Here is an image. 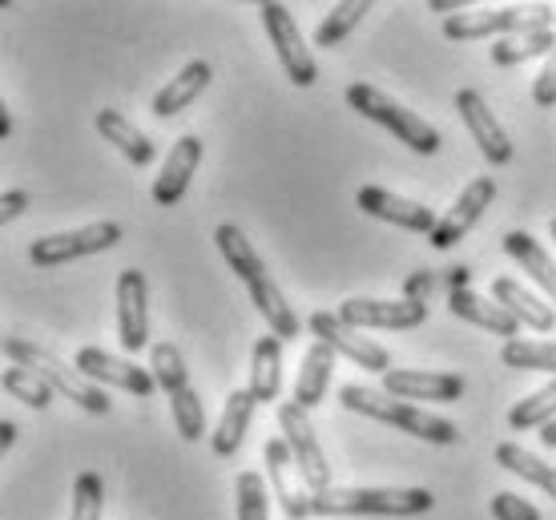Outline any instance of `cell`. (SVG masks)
Segmentation results:
<instances>
[{
	"mask_svg": "<svg viewBox=\"0 0 556 520\" xmlns=\"http://www.w3.org/2000/svg\"><path fill=\"white\" fill-rule=\"evenodd\" d=\"M214 242H218V251H223L226 267L235 270V279L251 291V303L263 310V319L270 324V335H278V339L299 335L303 324H299L294 307L287 303V295L278 291V282L270 279V270H266L263 254L254 251V242L247 239L235 223L218 226V230H214Z\"/></svg>",
	"mask_w": 556,
	"mask_h": 520,
	"instance_id": "cell-1",
	"label": "cell"
},
{
	"mask_svg": "<svg viewBox=\"0 0 556 520\" xmlns=\"http://www.w3.org/2000/svg\"><path fill=\"white\" fill-rule=\"evenodd\" d=\"M339 404L348 411H359L367 420L391 423L395 432H407V436L424 440V444H435V448H452L459 444V428L444 416H431L424 408H412L404 399H391L388 392H376V388H359V383H348L339 392Z\"/></svg>",
	"mask_w": 556,
	"mask_h": 520,
	"instance_id": "cell-2",
	"label": "cell"
},
{
	"mask_svg": "<svg viewBox=\"0 0 556 520\" xmlns=\"http://www.w3.org/2000/svg\"><path fill=\"white\" fill-rule=\"evenodd\" d=\"M431 505L428 489H327L311 496L315 517H419Z\"/></svg>",
	"mask_w": 556,
	"mask_h": 520,
	"instance_id": "cell-3",
	"label": "cell"
},
{
	"mask_svg": "<svg viewBox=\"0 0 556 520\" xmlns=\"http://www.w3.org/2000/svg\"><path fill=\"white\" fill-rule=\"evenodd\" d=\"M4 355H9L16 367L37 371L41 380H49V388H53V392H61L65 399H73V404H77V408H85L89 416H105V411L113 408V399L101 392L98 383L85 380L77 367H70L65 359H56V355L49 352V347H41V343H28V339L9 335V339H4Z\"/></svg>",
	"mask_w": 556,
	"mask_h": 520,
	"instance_id": "cell-4",
	"label": "cell"
},
{
	"mask_svg": "<svg viewBox=\"0 0 556 520\" xmlns=\"http://www.w3.org/2000/svg\"><path fill=\"white\" fill-rule=\"evenodd\" d=\"M348 105L359 113V117L383 126L391 138H400L407 150H416V154H435V150H440V129L431 126V122H424L419 113L404 110L400 101L388 98L376 85H367V81L348 85Z\"/></svg>",
	"mask_w": 556,
	"mask_h": 520,
	"instance_id": "cell-5",
	"label": "cell"
},
{
	"mask_svg": "<svg viewBox=\"0 0 556 520\" xmlns=\"http://www.w3.org/2000/svg\"><path fill=\"white\" fill-rule=\"evenodd\" d=\"M553 28V9L548 4H504V9H480V13H456L444 21L447 41H480V37H520V33H541Z\"/></svg>",
	"mask_w": 556,
	"mask_h": 520,
	"instance_id": "cell-6",
	"label": "cell"
},
{
	"mask_svg": "<svg viewBox=\"0 0 556 520\" xmlns=\"http://www.w3.org/2000/svg\"><path fill=\"white\" fill-rule=\"evenodd\" d=\"M278 428H282V440L291 448L294 465H299V477H303L306 493H327L331 484V465H327V452H323L315 428H311V416L306 408H299L294 399H282L278 404Z\"/></svg>",
	"mask_w": 556,
	"mask_h": 520,
	"instance_id": "cell-7",
	"label": "cell"
},
{
	"mask_svg": "<svg viewBox=\"0 0 556 520\" xmlns=\"http://www.w3.org/2000/svg\"><path fill=\"white\" fill-rule=\"evenodd\" d=\"M122 242V223H89L77 226V230H61V234H45L28 246V263L41 270L65 267L73 258H89V254H101Z\"/></svg>",
	"mask_w": 556,
	"mask_h": 520,
	"instance_id": "cell-8",
	"label": "cell"
},
{
	"mask_svg": "<svg viewBox=\"0 0 556 520\" xmlns=\"http://www.w3.org/2000/svg\"><path fill=\"white\" fill-rule=\"evenodd\" d=\"M258 13H263V28H266V37H270V45H275L282 73H287L299 89L319 81V65H315V56H311V49H306L291 9L278 4V0H266V4H258Z\"/></svg>",
	"mask_w": 556,
	"mask_h": 520,
	"instance_id": "cell-9",
	"label": "cell"
},
{
	"mask_svg": "<svg viewBox=\"0 0 556 520\" xmlns=\"http://www.w3.org/2000/svg\"><path fill=\"white\" fill-rule=\"evenodd\" d=\"M311 335L319 339V343H327L334 355H348L351 364L363 367V371H376V376L395 371L388 347H379V343H371L367 335H359L355 327H348L339 315H331V310H315V315H311Z\"/></svg>",
	"mask_w": 556,
	"mask_h": 520,
	"instance_id": "cell-10",
	"label": "cell"
},
{
	"mask_svg": "<svg viewBox=\"0 0 556 520\" xmlns=\"http://www.w3.org/2000/svg\"><path fill=\"white\" fill-rule=\"evenodd\" d=\"M339 319L355 331L363 327H379V331H412V327L428 324V303H412V299H348L334 310Z\"/></svg>",
	"mask_w": 556,
	"mask_h": 520,
	"instance_id": "cell-11",
	"label": "cell"
},
{
	"mask_svg": "<svg viewBox=\"0 0 556 520\" xmlns=\"http://www.w3.org/2000/svg\"><path fill=\"white\" fill-rule=\"evenodd\" d=\"M355 206H359L367 218H379V223H391L400 226V230H416V234H428L440 226L435 211L424 206V202H412L404 194H391L388 186H359V194H355Z\"/></svg>",
	"mask_w": 556,
	"mask_h": 520,
	"instance_id": "cell-12",
	"label": "cell"
},
{
	"mask_svg": "<svg viewBox=\"0 0 556 520\" xmlns=\"http://www.w3.org/2000/svg\"><path fill=\"white\" fill-rule=\"evenodd\" d=\"M117 339L129 355L150 343V287L134 267L117 275Z\"/></svg>",
	"mask_w": 556,
	"mask_h": 520,
	"instance_id": "cell-13",
	"label": "cell"
},
{
	"mask_svg": "<svg viewBox=\"0 0 556 520\" xmlns=\"http://www.w3.org/2000/svg\"><path fill=\"white\" fill-rule=\"evenodd\" d=\"M456 113H459V122L468 126L472 141L480 145V154H484L492 166H508V162H513L516 150H513L508 129L496 122V113L488 110V101L480 98L476 89H459V93H456Z\"/></svg>",
	"mask_w": 556,
	"mask_h": 520,
	"instance_id": "cell-14",
	"label": "cell"
},
{
	"mask_svg": "<svg viewBox=\"0 0 556 520\" xmlns=\"http://www.w3.org/2000/svg\"><path fill=\"white\" fill-rule=\"evenodd\" d=\"M263 460H266V480H270V493H275V500L282 505L287 520L315 517V512H311V493H306L303 477H299V465H294L287 440H282V436L266 440Z\"/></svg>",
	"mask_w": 556,
	"mask_h": 520,
	"instance_id": "cell-15",
	"label": "cell"
},
{
	"mask_svg": "<svg viewBox=\"0 0 556 520\" xmlns=\"http://www.w3.org/2000/svg\"><path fill=\"white\" fill-rule=\"evenodd\" d=\"M73 367L81 371L85 380L98 383V388H101V383H110V388H122V392L138 395V399L153 395V388H157L153 371H146V367H138V364H129V359H122V355L101 352V347H81V352H77V359H73Z\"/></svg>",
	"mask_w": 556,
	"mask_h": 520,
	"instance_id": "cell-16",
	"label": "cell"
},
{
	"mask_svg": "<svg viewBox=\"0 0 556 520\" xmlns=\"http://www.w3.org/2000/svg\"><path fill=\"white\" fill-rule=\"evenodd\" d=\"M492 198H496V182H492L488 174L484 178H476V182H468L464 186V194L456 198V206H452V211L440 218V226L431 230L428 242L435 246V251H452V246L484 218L488 206H492Z\"/></svg>",
	"mask_w": 556,
	"mask_h": 520,
	"instance_id": "cell-17",
	"label": "cell"
},
{
	"mask_svg": "<svg viewBox=\"0 0 556 520\" xmlns=\"http://www.w3.org/2000/svg\"><path fill=\"white\" fill-rule=\"evenodd\" d=\"M464 376L456 371H419V367H395L383 376V392L391 399H431V404H456L464 395Z\"/></svg>",
	"mask_w": 556,
	"mask_h": 520,
	"instance_id": "cell-18",
	"label": "cell"
},
{
	"mask_svg": "<svg viewBox=\"0 0 556 520\" xmlns=\"http://www.w3.org/2000/svg\"><path fill=\"white\" fill-rule=\"evenodd\" d=\"M202 154H206V145H202L198 134H186V138L174 141V150L166 154V166L153 178V202H157V206H178L181 198H186Z\"/></svg>",
	"mask_w": 556,
	"mask_h": 520,
	"instance_id": "cell-19",
	"label": "cell"
},
{
	"mask_svg": "<svg viewBox=\"0 0 556 520\" xmlns=\"http://www.w3.org/2000/svg\"><path fill=\"white\" fill-rule=\"evenodd\" d=\"M447 310H452L456 319H464V324H472V327H480V331H488V335L508 339V343L520 335V324H516L513 315H508L501 303H488V299H480L472 287H459V291H452V295H447Z\"/></svg>",
	"mask_w": 556,
	"mask_h": 520,
	"instance_id": "cell-20",
	"label": "cell"
},
{
	"mask_svg": "<svg viewBox=\"0 0 556 520\" xmlns=\"http://www.w3.org/2000/svg\"><path fill=\"white\" fill-rule=\"evenodd\" d=\"M492 299H496L520 327H532V331H541V335H548L556 327V310L548 307L541 295H532L529 287H520L516 279L492 282Z\"/></svg>",
	"mask_w": 556,
	"mask_h": 520,
	"instance_id": "cell-21",
	"label": "cell"
},
{
	"mask_svg": "<svg viewBox=\"0 0 556 520\" xmlns=\"http://www.w3.org/2000/svg\"><path fill=\"white\" fill-rule=\"evenodd\" d=\"M254 408H258V404H254L251 388H235V392L226 395L223 420H218L214 436H210V448H214V456H223V460L238 456L242 440H247V428H251V420H254Z\"/></svg>",
	"mask_w": 556,
	"mask_h": 520,
	"instance_id": "cell-22",
	"label": "cell"
},
{
	"mask_svg": "<svg viewBox=\"0 0 556 520\" xmlns=\"http://www.w3.org/2000/svg\"><path fill=\"white\" fill-rule=\"evenodd\" d=\"M504 254L556 303V258L532 239L529 230H508V234H504Z\"/></svg>",
	"mask_w": 556,
	"mask_h": 520,
	"instance_id": "cell-23",
	"label": "cell"
},
{
	"mask_svg": "<svg viewBox=\"0 0 556 520\" xmlns=\"http://www.w3.org/2000/svg\"><path fill=\"white\" fill-rule=\"evenodd\" d=\"M331 371H334V352L327 343H311L303 355V371H299V380H294V404L299 408H319L323 399H327V388H331Z\"/></svg>",
	"mask_w": 556,
	"mask_h": 520,
	"instance_id": "cell-24",
	"label": "cell"
},
{
	"mask_svg": "<svg viewBox=\"0 0 556 520\" xmlns=\"http://www.w3.org/2000/svg\"><path fill=\"white\" fill-rule=\"evenodd\" d=\"M210 77H214L210 61H190V65L153 98V113H157L162 122H166V117H178L181 110H190V105L202 98V89L210 85Z\"/></svg>",
	"mask_w": 556,
	"mask_h": 520,
	"instance_id": "cell-25",
	"label": "cell"
},
{
	"mask_svg": "<svg viewBox=\"0 0 556 520\" xmlns=\"http://www.w3.org/2000/svg\"><path fill=\"white\" fill-rule=\"evenodd\" d=\"M282 392V339L263 335L251 352V395L254 404H275Z\"/></svg>",
	"mask_w": 556,
	"mask_h": 520,
	"instance_id": "cell-26",
	"label": "cell"
},
{
	"mask_svg": "<svg viewBox=\"0 0 556 520\" xmlns=\"http://www.w3.org/2000/svg\"><path fill=\"white\" fill-rule=\"evenodd\" d=\"M98 134L105 141H113V150H122V154L134 162V166H150L153 157H157V150H153V141L141 134L134 122H129L126 113L117 110H101L98 113Z\"/></svg>",
	"mask_w": 556,
	"mask_h": 520,
	"instance_id": "cell-27",
	"label": "cell"
},
{
	"mask_svg": "<svg viewBox=\"0 0 556 520\" xmlns=\"http://www.w3.org/2000/svg\"><path fill=\"white\" fill-rule=\"evenodd\" d=\"M496 465H501L504 472H513V477L536 484L541 493H548L556 500V468L544 465L541 456H532L529 448H520V444H513V440H504V444H496Z\"/></svg>",
	"mask_w": 556,
	"mask_h": 520,
	"instance_id": "cell-28",
	"label": "cell"
},
{
	"mask_svg": "<svg viewBox=\"0 0 556 520\" xmlns=\"http://www.w3.org/2000/svg\"><path fill=\"white\" fill-rule=\"evenodd\" d=\"M548 53H556V28L520 33V37H501V41L492 45V65L513 69V65H525L532 56H548Z\"/></svg>",
	"mask_w": 556,
	"mask_h": 520,
	"instance_id": "cell-29",
	"label": "cell"
},
{
	"mask_svg": "<svg viewBox=\"0 0 556 520\" xmlns=\"http://www.w3.org/2000/svg\"><path fill=\"white\" fill-rule=\"evenodd\" d=\"M501 364L516 371H548L556 380V343L548 339H513L501 347Z\"/></svg>",
	"mask_w": 556,
	"mask_h": 520,
	"instance_id": "cell-30",
	"label": "cell"
},
{
	"mask_svg": "<svg viewBox=\"0 0 556 520\" xmlns=\"http://www.w3.org/2000/svg\"><path fill=\"white\" fill-rule=\"evenodd\" d=\"M169 399V416H174V428H178V436L186 444H198V440L206 436V408H202V395H198L194 383H186L178 388Z\"/></svg>",
	"mask_w": 556,
	"mask_h": 520,
	"instance_id": "cell-31",
	"label": "cell"
},
{
	"mask_svg": "<svg viewBox=\"0 0 556 520\" xmlns=\"http://www.w3.org/2000/svg\"><path fill=\"white\" fill-rule=\"evenodd\" d=\"M270 480L263 472H238L235 520H270Z\"/></svg>",
	"mask_w": 556,
	"mask_h": 520,
	"instance_id": "cell-32",
	"label": "cell"
},
{
	"mask_svg": "<svg viewBox=\"0 0 556 520\" xmlns=\"http://www.w3.org/2000/svg\"><path fill=\"white\" fill-rule=\"evenodd\" d=\"M556 420V380L536 388L529 399H520L513 411H508V428L513 432H529V428H548Z\"/></svg>",
	"mask_w": 556,
	"mask_h": 520,
	"instance_id": "cell-33",
	"label": "cell"
},
{
	"mask_svg": "<svg viewBox=\"0 0 556 520\" xmlns=\"http://www.w3.org/2000/svg\"><path fill=\"white\" fill-rule=\"evenodd\" d=\"M367 13H371V0H343V4H334L331 13H327V21L315 28V45L319 49H334Z\"/></svg>",
	"mask_w": 556,
	"mask_h": 520,
	"instance_id": "cell-34",
	"label": "cell"
},
{
	"mask_svg": "<svg viewBox=\"0 0 556 520\" xmlns=\"http://www.w3.org/2000/svg\"><path fill=\"white\" fill-rule=\"evenodd\" d=\"M4 392L13 395V399H21V404H28V408L45 411L49 404H53V388H49V380H41L37 371H28V367H4Z\"/></svg>",
	"mask_w": 556,
	"mask_h": 520,
	"instance_id": "cell-35",
	"label": "cell"
},
{
	"mask_svg": "<svg viewBox=\"0 0 556 520\" xmlns=\"http://www.w3.org/2000/svg\"><path fill=\"white\" fill-rule=\"evenodd\" d=\"M153 380H157V388L166 395H174L178 388H186L190 383V367H186V359H181V352L174 347V343H153Z\"/></svg>",
	"mask_w": 556,
	"mask_h": 520,
	"instance_id": "cell-36",
	"label": "cell"
},
{
	"mask_svg": "<svg viewBox=\"0 0 556 520\" xmlns=\"http://www.w3.org/2000/svg\"><path fill=\"white\" fill-rule=\"evenodd\" d=\"M101 508H105V484H101L98 472H81L73 480L70 520H101Z\"/></svg>",
	"mask_w": 556,
	"mask_h": 520,
	"instance_id": "cell-37",
	"label": "cell"
},
{
	"mask_svg": "<svg viewBox=\"0 0 556 520\" xmlns=\"http://www.w3.org/2000/svg\"><path fill=\"white\" fill-rule=\"evenodd\" d=\"M492 517L496 520H541V512L516 493H496L492 496Z\"/></svg>",
	"mask_w": 556,
	"mask_h": 520,
	"instance_id": "cell-38",
	"label": "cell"
},
{
	"mask_svg": "<svg viewBox=\"0 0 556 520\" xmlns=\"http://www.w3.org/2000/svg\"><path fill=\"white\" fill-rule=\"evenodd\" d=\"M532 101L544 105V110H553L556 105V53H548L544 69L536 73V81H532Z\"/></svg>",
	"mask_w": 556,
	"mask_h": 520,
	"instance_id": "cell-39",
	"label": "cell"
},
{
	"mask_svg": "<svg viewBox=\"0 0 556 520\" xmlns=\"http://www.w3.org/2000/svg\"><path fill=\"white\" fill-rule=\"evenodd\" d=\"M28 190H9V194L0 198V223H13V218H21V214L28 211Z\"/></svg>",
	"mask_w": 556,
	"mask_h": 520,
	"instance_id": "cell-40",
	"label": "cell"
},
{
	"mask_svg": "<svg viewBox=\"0 0 556 520\" xmlns=\"http://www.w3.org/2000/svg\"><path fill=\"white\" fill-rule=\"evenodd\" d=\"M428 291H431V275L424 270V275H412V279H407V295L404 299H412V303H424V299H428Z\"/></svg>",
	"mask_w": 556,
	"mask_h": 520,
	"instance_id": "cell-41",
	"label": "cell"
},
{
	"mask_svg": "<svg viewBox=\"0 0 556 520\" xmlns=\"http://www.w3.org/2000/svg\"><path fill=\"white\" fill-rule=\"evenodd\" d=\"M468 279H472V270H468V267H452V270H447V287H452V291L468 287Z\"/></svg>",
	"mask_w": 556,
	"mask_h": 520,
	"instance_id": "cell-42",
	"label": "cell"
},
{
	"mask_svg": "<svg viewBox=\"0 0 556 520\" xmlns=\"http://www.w3.org/2000/svg\"><path fill=\"white\" fill-rule=\"evenodd\" d=\"M13 440H16V423H13V420H4V423H0V452L13 448Z\"/></svg>",
	"mask_w": 556,
	"mask_h": 520,
	"instance_id": "cell-43",
	"label": "cell"
},
{
	"mask_svg": "<svg viewBox=\"0 0 556 520\" xmlns=\"http://www.w3.org/2000/svg\"><path fill=\"white\" fill-rule=\"evenodd\" d=\"M13 134V117H9V110L0 105V138H9Z\"/></svg>",
	"mask_w": 556,
	"mask_h": 520,
	"instance_id": "cell-44",
	"label": "cell"
},
{
	"mask_svg": "<svg viewBox=\"0 0 556 520\" xmlns=\"http://www.w3.org/2000/svg\"><path fill=\"white\" fill-rule=\"evenodd\" d=\"M541 440H544V448H556V420L548 423V428H541Z\"/></svg>",
	"mask_w": 556,
	"mask_h": 520,
	"instance_id": "cell-45",
	"label": "cell"
},
{
	"mask_svg": "<svg viewBox=\"0 0 556 520\" xmlns=\"http://www.w3.org/2000/svg\"><path fill=\"white\" fill-rule=\"evenodd\" d=\"M548 230H553V242H556V218H553V223H548Z\"/></svg>",
	"mask_w": 556,
	"mask_h": 520,
	"instance_id": "cell-46",
	"label": "cell"
}]
</instances>
